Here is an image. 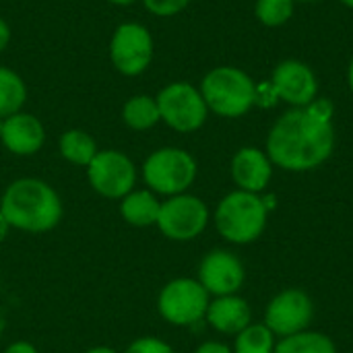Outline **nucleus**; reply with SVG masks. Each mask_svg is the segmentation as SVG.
Returning <instances> with one entry per match:
<instances>
[{
    "label": "nucleus",
    "instance_id": "1",
    "mask_svg": "<svg viewBox=\"0 0 353 353\" xmlns=\"http://www.w3.org/2000/svg\"><path fill=\"white\" fill-rule=\"evenodd\" d=\"M335 147L333 103L325 97L285 112L269 132L271 163L290 172H308L325 163Z\"/></svg>",
    "mask_w": 353,
    "mask_h": 353
},
{
    "label": "nucleus",
    "instance_id": "2",
    "mask_svg": "<svg viewBox=\"0 0 353 353\" xmlns=\"http://www.w3.org/2000/svg\"><path fill=\"white\" fill-rule=\"evenodd\" d=\"M0 211L10 230L46 234L62 221L64 205L48 182L39 178H19L6 186L0 199Z\"/></svg>",
    "mask_w": 353,
    "mask_h": 353
},
{
    "label": "nucleus",
    "instance_id": "3",
    "mask_svg": "<svg viewBox=\"0 0 353 353\" xmlns=\"http://www.w3.org/2000/svg\"><path fill=\"white\" fill-rule=\"evenodd\" d=\"M269 209L261 194L234 190L221 199L215 211V228L232 244H250L259 240L267 225Z\"/></svg>",
    "mask_w": 353,
    "mask_h": 353
},
{
    "label": "nucleus",
    "instance_id": "4",
    "mask_svg": "<svg viewBox=\"0 0 353 353\" xmlns=\"http://www.w3.org/2000/svg\"><path fill=\"white\" fill-rule=\"evenodd\" d=\"M201 93L211 112L223 118H238L254 105L256 85L244 70L219 66L207 72L201 83Z\"/></svg>",
    "mask_w": 353,
    "mask_h": 353
},
{
    "label": "nucleus",
    "instance_id": "5",
    "mask_svg": "<svg viewBox=\"0 0 353 353\" xmlns=\"http://www.w3.org/2000/svg\"><path fill=\"white\" fill-rule=\"evenodd\" d=\"M196 170V161L188 151L178 147H161L143 161L141 174L151 192L176 196L192 186Z\"/></svg>",
    "mask_w": 353,
    "mask_h": 353
},
{
    "label": "nucleus",
    "instance_id": "6",
    "mask_svg": "<svg viewBox=\"0 0 353 353\" xmlns=\"http://www.w3.org/2000/svg\"><path fill=\"white\" fill-rule=\"evenodd\" d=\"M211 296L199 279L178 277L165 283L157 296L159 316L174 327H192L205 319Z\"/></svg>",
    "mask_w": 353,
    "mask_h": 353
},
{
    "label": "nucleus",
    "instance_id": "7",
    "mask_svg": "<svg viewBox=\"0 0 353 353\" xmlns=\"http://www.w3.org/2000/svg\"><path fill=\"white\" fill-rule=\"evenodd\" d=\"M155 99L159 105L161 122H165L176 132H194L207 120L209 108L203 99V93L190 83H170L157 93Z\"/></svg>",
    "mask_w": 353,
    "mask_h": 353
},
{
    "label": "nucleus",
    "instance_id": "8",
    "mask_svg": "<svg viewBox=\"0 0 353 353\" xmlns=\"http://www.w3.org/2000/svg\"><path fill=\"white\" fill-rule=\"evenodd\" d=\"M209 223V209L207 205L188 192L168 196L161 203L157 230L174 242H190L199 238Z\"/></svg>",
    "mask_w": 353,
    "mask_h": 353
},
{
    "label": "nucleus",
    "instance_id": "9",
    "mask_svg": "<svg viewBox=\"0 0 353 353\" xmlns=\"http://www.w3.org/2000/svg\"><path fill=\"white\" fill-rule=\"evenodd\" d=\"M87 180L99 196L116 201L134 190L137 165L122 151L99 149L93 161L87 165Z\"/></svg>",
    "mask_w": 353,
    "mask_h": 353
},
{
    "label": "nucleus",
    "instance_id": "10",
    "mask_svg": "<svg viewBox=\"0 0 353 353\" xmlns=\"http://www.w3.org/2000/svg\"><path fill=\"white\" fill-rule=\"evenodd\" d=\"M153 37L141 23H122L110 39V60L124 77H137L151 66Z\"/></svg>",
    "mask_w": 353,
    "mask_h": 353
},
{
    "label": "nucleus",
    "instance_id": "11",
    "mask_svg": "<svg viewBox=\"0 0 353 353\" xmlns=\"http://www.w3.org/2000/svg\"><path fill=\"white\" fill-rule=\"evenodd\" d=\"M312 316L314 304L310 296L302 290H285L269 302L265 312V325L273 331V335L290 337L308 331Z\"/></svg>",
    "mask_w": 353,
    "mask_h": 353
},
{
    "label": "nucleus",
    "instance_id": "12",
    "mask_svg": "<svg viewBox=\"0 0 353 353\" xmlns=\"http://www.w3.org/2000/svg\"><path fill=\"white\" fill-rule=\"evenodd\" d=\"M199 283L209 296H234L244 283V267L236 254L211 250L199 265Z\"/></svg>",
    "mask_w": 353,
    "mask_h": 353
},
{
    "label": "nucleus",
    "instance_id": "13",
    "mask_svg": "<svg viewBox=\"0 0 353 353\" xmlns=\"http://www.w3.org/2000/svg\"><path fill=\"white\" fill-rule=\"evenodd\" d=\"M271 85L275 89L277 99H283L296 108H304L312 103L319 93V83L314 72L298 60L281 62L273 72Z\"/></svg>",
    "mask_w": 353,
    "mask_h": 353
},
{
    "label": "nucleus",
    "instance_id": "14",
    "mask_svg": "<svg viewBox=\"0 0 353 353\" xmlns=\"http://www.w3.org/2000/svg\"><path fill=\"white\" fill-rule=\"evenodd\" d=\"M0 141L6 147V151H10L12 155L19 157L35 155L46 143V128L39 118L21 110L4 118Z\"/></svg>",
    "mask_w": 353,
    "mask_h": 353
},
{
    "label": "nucleus",
    "instance_id": "15",
    "mask_svg": "<svg viewBox=\"0 0 353 353\" xmlns=\"http://www.w3.org/2000/svg\"><path fill=\"white\" fill-rule=\"evenodd\" d=\"M271 176H273V163L269 155L254 147L240 149L232 159V178L238 190L261 194L269 186Z\"/></svg>",
    "mask_w": 353,
    "mask_h": 353
},
{
    "label": "nucleus",
    "instance_id": "16",
    "mask_svg": "<svg viewBox=\"0 0 353 353\" xmlns=\"http://www.w3.org/2000/svg\"><path fill=\"white\" fill-rule=\"evenodd\" d=\"M205 319L217 333L238 335L240 331H244L250 325L252 310H250L248 302L236 294L234 296H219V298L209 302Z\"/></svg>",
    "mask_w": 353,
    "mask_h": 353
},
{
    "label": "nucleus",
    "instance_id": "17",
    "mask_svg": "<svg viewBox=\"0 0 353 353\" xmlns=\"http://www.w3.org/2000/svg\"><path fill=\"white\" fill-rule=\"evenodd\" d=\"M161 201L149 188L130 190L126 196L120 199V215L132 228H151L157 225Z\"/></svg>",
    "mask_w": 353,
    "mask_h": 353
},
{
    "label": "nucleus",
    "instance_id": "18",
    "mask_svg": "<svg viewBox=\"0 0 353 353\" xmlns=\"http://www.w3.org/2000/svg\"><path fill=\"white\" fill-rule=\"evenodd\" d=\"M58 151H60L64 161H68L72 165H79V168H87L93 161V157L97 155L99 147H97L95 139L87 130L70 128L60 137Z\"/></svg>",
    "mask_w": 353,
    "mask_h": 353
},
{
    "label": "nucleus",
    "instance_id": "19",
    "mask_svg": "<svg viewBox=\"0 0 353 353\" xmlns=\"http://www.w3.org/2000/svg\"><path fill=\"white\" fill-rule=\"evenodd\" d=\"M122 120L130 130L143 132V130L153 128L157 122H161L157 99L151 95H143V93L130 97L122 108Z\"/></svg>",
    "mask_w": 353,
    "mask_h": 353
},
{
    "label": "nucleus",
    "instance_id": "20",
    "mask_svg": "<svg viewBox=\"0 0 353 353\" xmlns=\"http://www.w3.org/2000/svg\"><path fill=\"white\" fill-rule=\"evenodd\" d=\"M27 101V87L21 74L0 66V118H8L23 110Z\"/></svg>",
    "mask_w": 353,
    "mask_h": 353
},
{
    "label": "nucleus",
    "instance_id": "21",
    "mask_svg": "<svg viewBox=\"0 0 353 353\" xmlns=\"http://www.w3.org/2000/svg\"><path fill=\"white\" fill-rule=\"evenodd\" d=\"M273 353H337V347L329 335L302 331L290 337H283Z\"/></svg>",
    "mask_w": 353,
    "mask_h": 353
},
{
    "label": "nucleus",
    "instance_id": "22",
    "mask_svg": "<svg viewBox=\"0 0 353 353\" xmlns=\"http://www.w3.org/2000/svg\"><path fill=\"white\" fill-rule=\"evenodd\" d=\"M275 335L267 325H248L236 335L234 353H273Z\"/></svg>",
    "mask_w": 353,
    "mask_h": 353
},
{
    "label": "nucleus",
    "instance_id": "23",
    "mask_svg": "<svg viewBox=\"0 0 353 353\" xmlns=\"http://www.w3.org/2000/svg\"><path fill=\"white\" fill-rule=\"evenodd\" d=\"M294 12V0H259L256 2V17L261 23L269 27L283 25Z\"/></svg>",
    "mask_w": 353,
    "mask_h": 353
},
{
    "label": "nucleus",
    "instance_id": "24",
    "mask_svg": "<svg viewBox=\"0 0 353 353\" xmlns=\"http://www.w3.org/2000/svg\"><path fill=\"white\" fill-rule=\"evenodd\" d=\"M124 353H176L170 343L159 337H139L134 339Z\"/></svg>",
    "mask_w": 353,
    "mask_h": 353
},
{
    "label": "nucleus",
    "instance_id": "25",
    "mask_svg": "<svg viewBox=\"0 0 353 353\" xmlns=\"http://www.w3.org/2000/svg\"><path fill=\"white\" fill-rule=\"evenodd\" d=\"M145 8L157 17H174L178 12H182L190 0H143Z\"/></svg>",
    "mask_w": 353,
    "mask_h": 353
},
{
    "label": "nucleus",
    "instance_id": "26",
    "mask_svg": "<svg viewBox=\"0 0 353 353\" xmlns=\"http://www.w3.org/2000/svg\"><path fill=\"white\" fill-rule=\"evenodd\" d=\"M275 101H277V95H275V89H273L271 81L263 83V85H256V99H254V103H259L263 108H269Z\"/></svg>",
    "mask_w": 353,
    "mask_h": 353
},
{
    "label": "nucleus",
    "instance_id": "27",
    "mask_svg": "<svg viewBox=\"0 0 353 353\" xmlns=\"http://www.w3.org/2000/svg\"><path fill=\"white\" fill-rule=\"evenodd\" d=\"M194 353H234L225 343H219V341H205L203 345L196 347Z\"/></svg>",
    "mask_w": 353,
    "mask_h": 353
},
{
    "label": "nucleus",
    "instance_id": "28",
    "mask_svg": "<svg viewBox=\"0 0 353 353\" xmlns=\"http://www.w3.org/2000/svg\"><path fill=\"white\" fill-rule=\"evenodd\" d=\"M2 353H39L37 352V347L33 345V343H29V341H14V343H10L6 350Z\"/></svg>",
    "mask_w": 353,
    "mask_h": 353
},
{
    "label": "nucleus",
    "instance_id": "29",
    "mask_svg": "<svg viewBox=\"0 0 353 353\" xmlns=\"http://www.w3.org/2000/svg\"><path fill=\"white\" fill-rule=\"evenodd\" d=\"M8 41H10V27L4 19H0V52L6 50Z\"/></svg>",
    "mask_w": 353,
    "mask_h": 353
},
{
    "label": "nucleus",
    "instance_id": "30",
    "mask_svg": "<svg viewBox=\"0 0 353 353\" xmlns=\"http://www.w3.org/2000/svg\"><path fill=\"white\" fill-rule=\"evenodd\" d=\"M8 232H10V225H8L6 217L2 215V211H0V242H4V238L8 236Z\"/></svg>",
    "mask_w": 353,
    "mask_h": 353
},
{
    "label": "nucleus",
    "instance_id": "31",
    "mask_svg": "<svg viewBox=\"0 0 353 353\" xmlns=\"http://www.w3.org/2000/svg\"><path fill=\"white\" fill-rule=\"evenodd\" d=\"M85 353H118V352H116V350H112V347H105V345H97V347L87 350Z\"/></svg>",
    "mask_w": 353,
    "mask_h": 353
},
{
    "label": "nucleus",
    "instance_id": "32",
    "mask_svg": "<svg viewBox=\"0 0 353 353\" xmlns=\"http://www.w3.org/2000/svg\"><path fill=\"white\" fill-rule=\"evenodd\" d=\"M105 2L116 4V6H128V4H132V2H137V0H105Z\"/></svg>",
    "mask_w": 353,
    "mask_h": 353
},
{
    "label": "nucleus",
    "instance_id": "33",
    "mask_svg": "<svg viewBox=\"0 0 353 353\" xmlns=\"http://www.w3.org/2000/svg\"><path fill=\"white\" fill-rule=\"evenodd\" d=\"M347 79H350V87H352V91H353V58H352V64H350V74H347Z\"/></svg>",
    "mask_w": 353,
    "mask_h": 353
},
{
    "label": "nucleus",
    "instance_id": "34",
    "mask_svg": "<svg viewBox=\"0 0 353 353\" xmlns=\"http://www.w3.org/2000/svg\"><path fill=\"white\" fill-rule=\"evenodd\" d=\"M341 2H343V4H347L350 8H353V0H341Z\"/></svg>",
    "mask_w": 353,
    "mask_h": 353
},
{
    "label": "nucleus",
    "instance_id": "35",
    "mask_svg": "<svg viewBox=\"0 0 353 353\" xmlns=\"http://www.w3.org/2000/svg\"><path fill=\"white\" fill-rule=\"evenodd\" d=\"M2 124H4V120L0 118V137H2Z\"/></svg>",
    "mask_w": 353,
    "mask_h": 353
},
{
    "label": "nucleus",
    "instance_id": "36",
    "mask_svg": "<svg viewBox=\"0 0 353 353\" xmlns=\"http://www.w3.org/2000/svg\"><path fill=\"white\" fill-rule=\"evenodd\" d=\"M300 2H316V0H300Z\"/></svg>",
    "mask_w": 353,
    "mask_h": 353
}]
</instances>
